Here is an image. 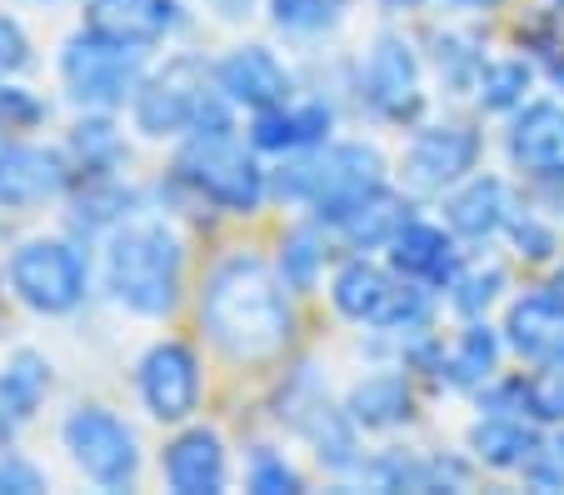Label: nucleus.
<instances>
[{"mask_svg": "<svg viewBox=\"0 0 564 495\" xmlns=\"http://www.w3.org/2000/svg\"><path fill=\"white\" fill-rule=\"evenodd\" d=\"M530 90V65L524 61H490L479 76V100L485 110H514Z\"/></svg>", "mask_w": 564, "mask_h": 495, "instance_id": "27", "label": "nucleus"}, {"mask_svg": "<svg viewBox=\"0 0 564 495\" xmlns=\"http://www.w3.org/2000/svg\"><path fill=\"white\" fill-rule=\"evenodd\" d=\"M11 280L21 291V301L45 315H65L86 301V260L65 240H31V246H21L11 260Z\"/></svg>", "mask_w": 564, "mask_h": 495, "instance_id": "8", "label": "nucleus"}, {"mask_svg": "<svg viewBox=\"0 0 564 495\" xmlns=\"http://www.w3.org/2000/svg\"><path fill=\"white\" fill-rule=\"evenodd\" d=\"M330 295H335V311L340 315L384 325V331H400V325H405V331H420V325L430 321L425 291H415V286H394L380 266H370V260H350V266H340Z\"/></svg>", "mask_w": 564, "mask_h": 495, "instance_id": "7", "label": "nucleus"}, {"mask_svg": "<svg viewBox=\"0 0 564 495\" xmlns=\"http://www.w3.org/2000/svg\"><path fill=\"white\" fill-rule=\"evenodd\" d=\"M41 390H45V361L21 351L11 361V370L0 376V416L11 410V420H25L35 410V400H41Z\"/></svg>", "mask_w": 564, "mask_h": 495, "instance_id": "25", "label": "nucleus"}, {"mask_svg": "<svg viewBox=\"0 0 564 495\" xmlns=\"http://www.w3.org/2000/svg\"><path fill=\"white\" fill-rule=\"evenodd\" d=\"M475 155H479V136L469 126L420 130V136L410 140L405 161H400V181H405L410 195H440L465 171H475Z\"/></svg>", "mask_w": 564, "mask_h": 495, "instance_id": "10", "label": "nucleus"}, {"mask_svg": "<svg viewBox=\"0 0 564 495\" xmlns=\"http://www.w3.org/2000/svg\"><path fill=\"white\" fill-rule=\"evenodd\" d=\"M319 236L315 230H295V236L285 240V256H280V270H285V286H295V291H310L315 286V266H319Z\"/></svg>", "mask_w": 564, "mask_h": 495, "instance_id": "30", "label": "nucleus"}, {"mask_svg": "<svg viewBox=\"0 0 564 495\" xmlns=\"http://www.w3.org/2000/svg\"><path fill=\"white\" fill-rule=\"evenodd\" d=\"M65 161L51 151H35V146H11L0 151V205L25 211V205H41L51 195L65 191Z\"/></svg>", "mask_w": 564, "mask_h": 495, "instance_id": "17", "label": "nucleus"}, {"mask_svg": "<svg viewBox=\"0 0 564 495\" xmlns=\"http://www.w3.org/2000/svg\"><path fill=\"white\" fill-rule=\"evenodd\" d=\"M469 445H475V455L485 465H495V471H514V465H524L534 451H540V435H534L520 416L495 410V416H485L475 431H469Z\"/></svg>", "mask_w": 564, "mask_h": 495, "instance_id": "23", "label": "nucleus"}, {"mask_svg": "<svg viewBox=\"0 0 564 495\" xmlns=\"http://www.w3.org/2000/svg\"><path fill=\"white\" fill-rule=\"evenodd\" d=\"M510 161L534 181H564V106L534 100L510 126Z\"/></svg>", "mask_w": 564, "mask_h": 495, "instance_id": "15", "label": "nucleus"}, {"mask_svg": "<svg viewBox=\"0 0 564 495\" xmlns=\"http://www.w3.org/2000/svg\"><path fill=\"white\" fill-rule=\"evenodd\" d=\"M375 185H384V171L370 146H325V151L310 146V155L285 161L275 175L280 201L310 205L319 220H335L340 211H350L360 195H370Z\"/></svg>", "mask_w": 564, "mask_h": 495, "instance_id": "3", "label": "nucleus"}, {"mask_svg": "<svg viewBox=\"0 0 564 495\" xmlns=\"http://www.w3.org/2000/svg\"><path fill=\"white\" fill-rule=\"evenodd\" d=\"M140 396L155 420H185L200 406V366H195L191 345L160 341L140 361Z\"/></svg>", "mask_w": 564, "mask_h": 495, "instance_id": "11", "label": "nucleus"}, {"mask_svg": "<svg viewBox=\"0 0 564 495\" xmlns=\"http://www.w3.org/2000/svg\"><path fill=\"white\" fill-rule=\"evenodd\" d=\"M86 31L126 51H150L171 31H181L175 0H86Z\"/></svg>", "mask_w": 564, "mask_h": 495, "instance_id": "12", "label": "nucleus"}, {"mask_svg": "<svg viewBox=\"0 0 564 495\" xmlns=\"http://www.w3.org/2000/svg\"><path fill=\"white\" fill-rule=\"evenodd\" d=\"M390 266L410 280H430V286H455L459 276V260H455V246H449L445 230L435 226H410L390 240Z\"/></svg>", "mask_w": 564, "mask_h": 495, "instance_id": "19", "label": "nucleus"}, {"mask_svg": "<svg viewBox=\"0 0 564 495\" xmlns=\"http://www.w3.org/2000/svg\"><path fill=\"white\" fill-rule=\"evenodd\" d=\"M181 175L205 201H215L220 211H235V216H250L265 201V171L230 136V120H210V126L195 130L191 146L181 151Z\"/></svg>", "mask_w": 564, "mask_h": 495, "instance_id": "4", "label": "nucleus"}, {"mask_svg": "<svg viewBox=\"0 0 564 495\" xmlns=\"http://www.w3.org/2000/svg\"><path fill=\"white\" fill-rule=\"evenodd\" d=\"M65 445H70L75 465L106 491H126L140 471V451L126 420H116L100 406H80L65 420Z\"/></svg>", "mask_w": 564, "mask_h": 495, "instance_id": "9", "label": "nucleus"}, {"mask_svg": "<svg viewBox=\"0 0 564 495\" xmlns=\"http://www.w3.org/2000/svg\"><path fill=\"white\" fill-rule=\"evenodd\" d=\"M505 341L520 351L524 361L544 366V361H564V295L560 291H534L520 295L505 315Z\"/></svg>", "mask_w": 564, "mask_h": 495, "instance_id": "16", "label": "nucleus"}, {"mask_svg": "<svg viewBox=\"0 0 564 495\" xmlns=\"http://www.w3.org/2000/svg\"><path fill=\"white\" fill-rule=\"evenodd\" d=\"M25 61H31V45H25L21 25H15V21H0V76H15Z\"/></svg>", "mask_w": 564, "mask_h": 495, "instance_id": "34", "label": "nucleus"}, {"mask_svg": "<svg viewBox=\"0 0 564 495\" xmlns=\"http://www.w3.org/2000/svg\"><path fill=\"white\" fill-rule=\"evenodd\" d=\"M530 420H564V361H544L530 380H520Z\"/></svg>", "mask_w": 564, "mask_h": 495, "instance_id": "28", "label": "nucleus"}, {"mask_svg": "<svg viewBox=\"0 0 564 495\" xmlns=\"http://www.w3.org/2000/svg\"><path fill=\"white\" fill-rule=\"evenodd\" d=\"M459 6H495V0H459Z\"/></svg>", "mask_w": 564, "mask_h": 495, "instance_id": "40", "label": "nucleus"}, {"mask_svg": "<svg viewBox=\"0 0 564 495\" xmlns=\"http://www.w3.org/2000/svg\"><path fill=\"white\" fill-rule=\"evenodd\" d=\"M200 321L230 361H270L295 331L285 291L260 256H230L205 280Z\"/></svg>", "mask_w": 564, "mask_h": 495, "instance_id": "1", "label": "nucleus"}, {"mask_svg": "<svg viewBox=\"0 0 564 495\" xmlns=\"http://www.w3.org/2000/svg\"><path fill=\"white\" fill-rule=\"evenodd\" d=\"M345 0H270V15L285 31H325L340 15Z\"/></svg>", "mask_w": 564, "mask_h": 495, "instance_id": "29", "label": "nucleus"}, {"mask_svg": "<svg viewBox=\"0 0 564 495\" xmlns=\"http://www.w3.org/2000/svg\"><path fill=\"white\" fill-rule=\"evenodd\" d=\"M165 481L181 495H210L225 485V445L215 431H185L165 445Z\"/></svg>", "mask_w": 564, "mask_h": 495, "instance_id": "18", "label": "nucleus"}, {"mask_svg": "<svg viewBox=\"0 0 564 495\" xmlns=\"http://www.w3.org/2000/svg\"><path fill=\"white\" fill-rule=\"evenodd\" d=\"M325 130H330V110L325 106H270L256 116V126H250V146L256 151H310V146H319L325 140Z\"/></svg>", "mask_w": 564, "mask_h": 495, "instance_id": "20", "label": "nucleus"}, {"mask_svg": "<svg viewBox=\"0 0 564 495\" xmlns=\"http://www.w3.org/2000/svg\"><path fill=\"white\" fill-rule=\"evenodd\" d=\"M210 86H215V71H205V61L175 55L165 71L140 80L135 126L145 130V136H181V130H200V126H210V120H225Z\"/></svg>", "mask_w": 564, "mask_h": 495, "instance_id": "5", "label": "nucleus"}, {"mask_svg": "<svg viewBox=\"0 0 564 495\" xmlns=\"http://www.w3.org/2000/svg\"><path fill=\"white\" fill-rule=\"evenodd\" d=\"M215 90H220L225 100H235V106H246L260 116V110L285 106L290 100V76L265 45H240V51H230L220 65H215Z\"/></svg>", "mask_w": 564, "mask_h": 495, "instance_id": "14", "label": "nucleus"}, {"mask_svg": "<svg viewBox=\"0 0 564 495\" xmlns=\"http://www.w3.org/2000/svg\"><path fill=\"white\" fill-rule=\"evenodd\" d=\"M405 220H410L405 195H394V191H384V185H375V191L360 195L350 211H340L330 226H340L350 246H390V240L405 230Z\"/></svg>", "mask_w": 564, "mask_h": 495, "instance_id": "22", "label": "nucleus"}, {"mask_svg": "<svg viewBox=\"0 0 564 495\" xmlns=\"http://www.w3.org/2000/svg\"><path fill=\"white\" fill-rule=\"evenodd\" d=\"M524 481L540 491H564V431L540 441V451L524 461Z\"/></svg>", "mask_w": 564, "mask_h": 495, "instance_id": "31", "label": "nucleus"}, {"mask_svg": "<svg viewBox=\"0 0 564 495\" xmlns=\"http://www.w3.org/2000/svg\"><path fill=\"white\" fill-rule=\"evenodd\" d=\"M181 270H185V250L175 240V230H165L160 220H130V226H120L110 236V250H106L110 295L120 305H130L135 315L175 311Z\"/></svg>", "mask_w": 564, "mask_h": 495, "instance_id": "2", "label": "nucleus"}, {"mask_svg": "<svg viewBox=\"0 0 564 495\" xmlns=\"http://www.w3.org/2000/svg\"><path fill=\"white\" fill-rule=\"evenodd\" d=\"M410 386L405 376H370L355 386L350 396V420L355 426H365V431H390V426H400V420H410Z\"/></svg>", "mask_w": 564, "mask_h": 495, "instance_id": "24", "label": "nucleus"}, {"mask_svg": "<svg viewBox=\"0 0 564 495\" xmlns=\"http://www.w3.org/2000/svg\"><path fill=\"white\" fill-rule=\"evenodd\" d=\"M61 76L70 100L90 110H110L126 106L140 90V51H126V45H110L100 35H75L61 55Z\"/></svg>", "mask_w": 564, "mask_h": 495, "instance_id": "6", "label": "nucleus"}, {"mask_svg": "<svg viewBox=\"0 0 564 495\" xmlns=\"http://www.w3.org/2000/svg\"><path fill=\"white\" fill-rule=\"evenodd\" d=\"M75 146H80V155H86V165H96V155H116V136H110L106 120H90V126H80V136H75Z\"/></svg>", "mask_w": 564, "mask_h": 495, "instance_id": "35", "label": "nucleus"}, {"mask_svg": "<svg viewBox=\"0 0 564 495\" xmlns=\"http://www.w3.org/2000/svg\"><path fill=\"white\" fill-rule=\"evenodd\" d=\"M250 491H260V495H280V491H300V475L290 471L280 455H270V451H256L250 455Z\"/></svg>", "mask_w": 564, "mask_h": 495, "instance_id": "33", "label": "nucleus"}, {"mask_svg": "<svg viewBox=\"0 0 564 495\" xmlns=\"http://www.w3.org/2000/svg\"><path fill=\"white\" fill-rule=\"evenodd\" d=\"M0 491H41V475L21 461H0Z\"/></svg>", "mask_w": 564, "mask_h": 495, "instance_id": "38", "label": "nucleus"}, {"mask_svg": "<svg viewBox=\"0 0 564 495\" xmlns=\"http://www.w3.org/2000/svg\"><path fill=\"white\" fill-rule=\"evenodd\" d=\"M445 220H449V230L465 240H490L495 230H505V220H510V191H505L495 175H479L465 191L449 195Z\"/></svg>", "mask_w": 564, "mask_h": 495, "instance_id": "21", "label": "nucleus"}, {"mask_svg": "<svg viewBox=\"0 0 564 495\" xmlns=\"http://www.w3.org/2000/svg\"><path fill=\"white\" fill-rule=\"evenodd\" d=\"M495 361H500V341H495L490 325H469L455 345V361H449V380L455 386H475V380H490Z\"/></svg>", "mask_w": 564, "mask_h": 495, "instance_id": "26", "label": "nucleus"}, {"mask_svg": "<svg viewBox=\"0 0 564 495\" xmlns=\"http://www.w3.org/2000/svg\"><path fill=\"white\" fill-rule=\"evenodd\" d=\"M365 96H370V106L380 110L384 120H400V126L425 110V96H420V65L400 35H380V45L370 51V65H365Z\"/></svg>", "mask_w": 564, "mask_h": 495, "instance_id": "13", "label": "nucleus"}, {"mask_svg": "<svg viewBox=\"0 0 564 495\" xmlns=\"http://www.w3.org/2000/svg\"><path fill=\"white\" fill-rule=\"evenodd\" d=\"M41 116V106H35L25 90H0V120L11 126V120H21V126H31V120Z\"/></svg>", "mask_w": 564, "mask_h": 495, "instance_id": "37", "label": "nucleus"}, {"mask_svg": "<svg viewBox=\"0 0 564 495\" xmlns=\"http://www.w3.org/2000/svg\"><path fill=\"white\" fill-rule=\"evenodd\" d=\"M514 240H520V256L530 260H544L554 256V236L544 226H534V220H524V226H514Z\"/></svg>", "mask_w": 564, "mask_h": 495, "instance_id": "36", "label": "nucleus"}, {"mask_svg": "<svg viewBox=\"0 0 564 495\" xmlns=\"http://www.w3.org/2000/svg\"><path fill=\"white\" fill-rule=\"evenodd\" d=\"M554 291H560V295H564V266H560V276H554Z\"/></svg>", "mask_w": 564, "mask_h": 495, "instance_id": "39", "label": "nucleus"}, {"mask_svg": "<svg viewBox=\"0 0 564 495\" xmlns=\"http://www.w3.org/2000/svg\"><path fill=\"white\" fill-rule=\"evenodd\" d=\"M500 286H505V270L500 266H490V270H475V276H455V305L465 315H479L485 305L500 295Z\"/></svg>", "mask_w": 564, "mask_h": 495, "instance_id": "32", "label": "nucleus"}]
</instances>
